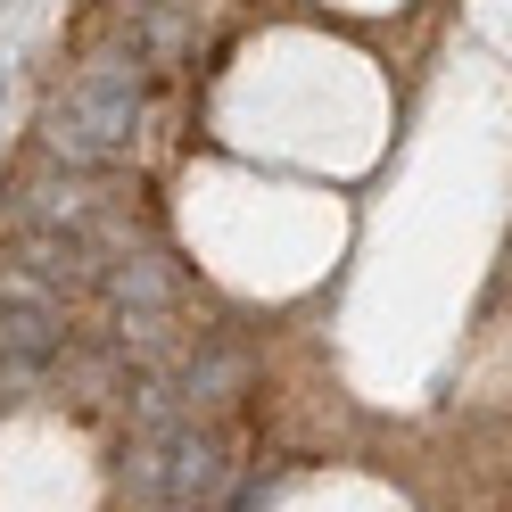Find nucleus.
Here are the masks:
<instances>
[{"mask_svg":"<svg viewBox=\"0 0 512 512\" xmlns=\"http://www.w3.org/2000/svg\"><path fill=\"white\" fill-rule=\"evenodd\" d=\"M141 141V75H133V58L124 50H100V58H83L75 83L50 100L42 116V149L58 157V166H91V174H108L124 166Z\"/></svg>","mask_w":512,"mask_h":512,"instance_id":"f257e3e1","label":"nucleus"},{"mask_svg":"<svg viewBox=\"0 0 512 512\" xmlns=\"http://www.w3.org/2000/svg\"><path fill=\"white\" fill-rule=\"evenodd\" d=\"M17 265L42 281V290H58V298H83V290H100V240L91 232H17Z\"/></svg>","mask_w":512,"mask_h":512,"instance_id":"f03ea898","label":"nucleus"},{"mask_svg":"<svg viewBox=\"0 0 512 512\" xmlns=\"http://www.w3.org/2000/svg\"><path fill=\"white\" fill-rule=\"evenodd\" d=\"M100 298L116 306V323L124 314H174L182 306V281H174V256L166 248H124L100 265Z\"/></svg>","mask_w":512,"mask_h":512,"instance_id":"7ed1b4c3","label":"nucleus"},{"mask_svg":"<svg viewBox=\"0 0 512 512\" xmlns=\"http://www.w3.org/2000/svg\"><path fill=\"white\" fill-rule=\"evenodd\" d=\"M166 380L182 389V405H190V413H207V405H223V397H232L240 380H248V364H240V347H223V339H199V347H190V356H182Z\"/></svg>","mask_w":512,"mask_h":512,"instance_id":"20e7f679","label":"nucleus"}]
</instances>
